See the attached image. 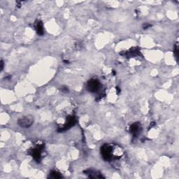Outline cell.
Listing matches in <instances>:
<instances>
[{
  "label": "cell",
  "instance_id": "6da1fadb",
  "mask_svg": "<svg viewBox=\"0 0 179 179\" xmlns=\"http://www.w3.org/2000/svg\"><path fill=\"white\" fill-rule=\"evenodd\" d=\"M101 153L106 161L119 159L123 154V150L118 145L104 144L101 148Z\"/></svg>",
  "mask_w": 179,
  "mask_h": 179
},
{
  "label": "cell",
  "instance_id": "7a4b0ae2",
  "mask_svg": "<svg viewBox=\"0 0 179 179\" xmlns=\"http://www.w3.org/2000/svg\"><path fill=\"white\" fill-rule=\"evenodd\" d=\"M101 88V83L97 79L92 78L88 81L87 89L90 92H97Z\"/></svg>",
  "mask_w": 179,
  "mask_h": 179
},
{
  "label": "cell",
  "instance_id": "3957f363",
  "mask_svg": "<svg viewBox=\"0 0 179 179\" xmlns=\"http://www.w3.org/2000/svg\"><path fill=\"white\" fill-rule=\"evenodd\" d=\"M34 123V118L32 115H27V116L22 117L18 121V124L21 127L28 128L31 127Z\"/></svg>",
  "mask_w": 179,
  "mask_h": 179
},
{
  "label": "cell",
  "instance_id": "277c9868",
  "mask_svg": "<svg viewBox=\"0 0 179 179\" xmlns=\"http://www.w3.org/2000/svg\"><path fill=\"white\" fill-rule=\"evenodd\" d=\"M44 149V146H38L37 147L34 148L31 151V155L33 158L36 162H39L41 159V152Z\"/></svg>",
  "mask_w": 179,
  "mask_h": 179
},
{
  "label": "cell",
  "instance_id": "5b68a950",
  "mask_svg": "<svg viewBox=\"0 0 179 179\" xmlns=\"http://www.w3.org/2000/svg\"><path fill=\"white\" fill-rule=\"evenodd\" d=\"M75 123H76V119H75V118L74 116H70L67 118V121L64 125V126H63L62 127L60 128V129H59L58 131L60 132L66 131V130L69 129L70 128L73 127V126L75 125Z\"/></svg>",
  "mask_w": 179,
  "mask_h": 179
},
{
  "label": "cell",
  "instance_id": "8992f818",
  "mask_svg": "<svg viewBox=\"0 0 179 179\" xmlns=\"http://www.w3.org/2000/svg\"><path fill=\"white\" fill-rule=\"evenodd\" d=\"M141 127L139 123H133L130 126V132H131L134 137H137L141 132Z\"/></svg>",
  "mask_w": 179,
  "mask_h": 179
},
{
  "label": "cell",
  "instance_id": "52a82bcc",
  "mask_svg": "<svg viewBox=\"0 0 179 179\" xmlns=\"http://www.w3.org/2000/svg\"><path fill=\"white\" fill-rule=\"evenodd\" d=\"M85 173H87L86 174L89 175L90 178H104V177L101 176V174H99V173L97 172L96 171H94V170H87V171H85Z\"/></svg>",
  "mask_w": 179,
  "mask_h": 179
},
{
  "label": "cell",
  "instance_id": "ba28073f",
  "mask_svg": "<svg viewBox=\"0 0 179 179\" xmlns=\"http://www.w3.org/2000/svg\"><path fill=\"white\" fill-rule=\"evenodd\" d=\"M36 31L37 32L38 35L41 36L44 33V26H43V23L41 21H38L36 25Z\"/></svg>",
  "mask_w": 179,
  "mask_h": 179
},
{
  "label": "cell",
  "instance_id": "9c48e42d",
  "mask_svg": "<svg viewBox=\"0 0 179 179\" xmlns=\"http://www.w3.org/2000/svg\"><path fill=\"white\" fill-rule=\"evenodd\" d=\"M50 177L52 178H62V175H61L60 173H58L56 171H53L50 173Z\"/></svg>",
  "mask_w": 179,
  "mask_h": 179
},
{
  "label": "cell",
  "instance_id": "30bf717a",
  "mask_svg": "<svg viewBox=\"0 0 179 179\" xmlns=\"http://www.w3.org/2000/svg\"><path fill=\"white\" fill-rule=\"evenodd\" d=\"M152 26V25H150V24H148V23H145V24H143V30H146V29H148V28H149V27H150Z\"/></svg>",
  "mask_w": 179,
  "mask_h": 179
},
{
  "label": "cell",
  "instance_id": "8fae6325",
  "mask_svg": "<svg viewBox=\"0 0 179 179\" xmlns=\"http://www.w3.org/2000/svg\"><path fill=\"white\" fill-rule=\"evenodd\" d=\"M61 90L62 91V92H68V88H67V87H64V86H63L62 87V90Z\"/></svg>",
  "mask_w": 179,
  "mask_h": 179
},
{
  "label": "cell",
  "instance_id": "7c38bea8",
  "mask_svg": "<svg viewBox=\"0 0 179 179\" xmlns=\"http://www.w3.org/2000/svg\"><path fill=\"white\" fill-rule=\"evenodd\" d=\"M4 62L3 60H1V72L4 69Z\"/></svg>",
  "mask_w": 179,
  "mask_h": 179
}]
</instances>
